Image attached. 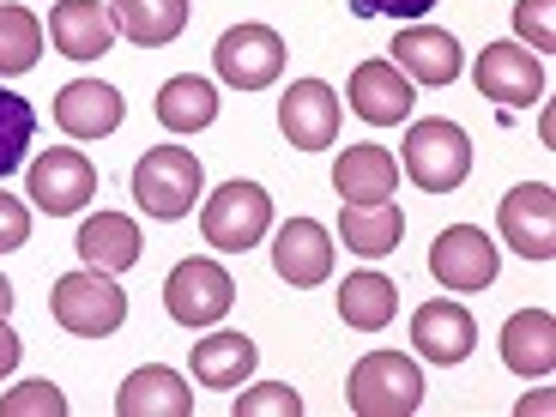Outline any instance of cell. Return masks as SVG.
I'll return each instance as SVG.
<instances>
[{"instance_id": "obj_1", "label": "cell", "mask_w": 556, "mask_h": 417, "mask_svg": "<svg viewBox=\"0 0 556 417\" xmlns=\"http://www.w3.org/2000/svg\"><path fill=\"white\" fill-rule=\"evenodd\" d=\"M200 188H206V169H200V157L188 146H152L134 164V200L146 218H164V224L188 218Z\"/></svg>"}, {"instance_id": "obj_2", "label": "cell", "mask_w": 556, "mask_h": 417, "mask_svg": "<svg viewBox=\"0 0 556 417\" xmlns=\"http://www.w3.org/2000/svg\"><path fill=\"white\" fill-rule=\"evenodd\" d=\"M49 308H55V327H67L73 339H110V333H122V320H127V291L115 285V273L85 266V273L55 278Z\"/></svg>"}, {"instance_id": "obj_3", "label": "cell", "mask_w": 556, "mask_h": 417, "mask_svg": "<svg viewBox=\"0 0 556 417\" xmlns=\"http://www.w3.org/2000/svg\"><path fill=\"white\" fill-rule=\"evenodd\" d=\"M345 400L357 417H412L424 405V369L405 351H369L351 369Z\"/></svg>"}, {"instance_id": "obj_4", "label": "cell", "mask_w": 556, "mask_h": 417, "mask_svg": "<svg viewBox=\"0 0 556 417\" xmlns=\"http://www.w3.org/2000/svg\"><path fill=\"white\" fill-rule=\"evenodd\" d=\"M405 176L424 194H454L459 181L472 176V146L459 122H412L405 134Z\"/></svg>"}, {"instance_id": "obj_5", "label": "cell", "mask_w": 556, "mask_h": 417, "mask_svg": "<svg viewBox=\"0 0 556 417\" xmlns=\"http://www.w3.org/2000/svg\"><path fill=\"white\" fill-rule=\"evenodd\" d=\"M200 230H206V242L218 254H249L273 230V194L261 181H224L206 200V212H200Z\"/></svg>"}, {"instance_id": "obj_6", "label": "cell", "mask_w": 556, "mask_h": 417, "mask_svg": "<svg viewBox=\"0 0 556 417\" xmlns=\"http://www.w3.org/2000/svg\"><path fill=\"white\" fill-rule=\"evenodd\" d=\"M230 303H237V278L224 273L218 261L194 254V261H176V273L164 278V308L181 327H218L230 315Z\"/></svg>"}, {"instance_id": "obj_7", "label": "cell", "mask_w": 556, "mask_h": 417, "mask_svg": "<svg viewBox=\"0 0 556 417\" xmlns=\"http://www.w3.org/2000/svg\"><path fill=\"white\" fill-rule=\"evenodd\" d=\"M472 79H478V98L502 103V110H532L544 98V61L527 42H484Z\"/></svg>"}, {"instance_id": "obj_8", "label": "cell", "mask_w": 556, "mask_h": 417, "mask_svg": "<svg viewBox=\"0 0 556 417\" xmlns=\"http://www.w3.org/2000/svg\"><path fill=\"white\" fill-rule=\"evenodd\" d=\"M218 61V79L237 85V91H266V85L285 73V37L273 25H230L212 49Z\"/></svg>"}, {"instance_id": "obj_9", "label": "cell", "mask_w": 556, "mask_h": 417, "mask_svg": "<svg viewBox=\"0 0 556 417\" xmlns=\"http://www.w3.org/2000/svg\"><path fill=\"white\" fill-rule=\"evenodd\" d=\"M25 188L49 218H73V212H85V200L98 194V169H91L85 152H73V146H49V152L30 164Z\"/></svg>"}, {"instance_id": "obj_10", "label": "cell", "mask_w": 556, "mask_h": 417, "mask_svg": "<svg viewBox=\"0 0 556 417\" xmlns=\"http://www.w3.org/2000/svg\"><path fill=\"white\" fill-rule=\"evenodd\" d=\"M430 273L442 291H490L496 285V242L478 224H447L430 249Z\"/></svg>"}, {"instance_id": "obj_11", "label": "cell", "mask_w": 556, "mask_h": 417, "mask_svg": "<svg viewBox=\"0 0 556 417\" xmlns=\"http://www.w3.org/2000/svg\"><path fill=\"white\" fill-rule=\"evenodd\" d=\"M496 230L502 242L527 261H551L556 254V194L544 181H520L515 194H502V212H496Z\"/></svg>"}, {"instance_id": "obj_12", "label": "cell", "mask_w": 556, "mask_h": 417, "mask_svg": "<svg viewBox=\"0 0 556 417\" xmlns=\"http://www.w3.org/2000/svg\"><path fill=\"white\" fill-rule=\"evenodd\" d=\"M278 127L296 152H320L339 139V91L327 79H296L285 98H278Z\"/></svg>"}, {"instance_id": "obj_13", "label": "cell", "mask_w": 556, "mask_h": 417, "mask_svg": "<svg viewBox=\"0 0 556 417\" xmlns=\"http://www.w3.org/2000/svg\"><path fill=\"white\" fill-rule=\"evenodd\" d=\"M127 122V103L115 85L103 79H73L55 91V127L67 139H110Z\"/></svg>"}, {"instance_id": "obj_14", "label": "cell", "mask_w": 556, "mask_h": 417, "mask_svg": "<svg viewBox=\"0 0 556 417\" xmlns=\"http://www.w3.org/2000/svg\"><path fill=\"white\" fill-rule=\"evenodd\" d=\"M412 339H417V357H430L435 369H454V363L472 357L478 327H472V315H466L459 303L435 296V303H424V308L412 315Z\"/></svg>"}, {"instance_id": "obj_15", "label": "cell", "mask_w": 556, "mask_h": 417, "mask_svg": "<svg viewBox=\"0 0 556 417\" xmlns=\"http://www.w3.org/2000/svg\"><path fill=\"white\" fill-rule=\"evenodd\" d=\"M273 273L285 278V285H327V273H333V237H327L315 218L278 224V237H273Z\"/></svg>"}, {"instance_id": "obj_16", "label": "cell", "mask_w": 556, "mask_h": 417, "mask_svg": "<svg viewBox=\"0 0 556 417\" xmlns=\"http://www.w3.org/2000/svg\"><path fill=\"white\" fill-rule=\"evenodd\" d=\"M400 188V157L388 146H345L333 169V194H345V206H381Z\"/></svg>"}, {"instance_id": "obj_17", "label": "cell", "mask_w": 556, "mask_h": 417, "mask_svg": "<svg viewBox=\"0 0 556 417\" xmlns=\"http://www.w3.org/2000/svg\"><path fill=\"white\" fill-rule=\"evenodd\" d=\"M351 110L363 115L369 127H393V122H405L412 115V79H405L393 61H363L357 73H351Z\"/></svg>"}, {"instance_id": "obj_18", "label": "cell", "mask_w": 556, "mask_h": 417, "mask_svg": "<svg viewBox=\"0 0 556 417\" xmlns=\"http://www.w3.org/2000/svg\"><path fill=\"white\" fill-rule=\"evenodd\" d=\"M393 67H400L405 79H417V85H454L466 61H459V42L447 37V30L405 25L400 37H393Z\"/></svg>"}, {"instance_id": "obj_19", "label": "cell", "mask_w": 556, "mask_h": 417, "mask_svg": "<svg viewBox=\"0 0 556 417\" xmlns=\"http://www.w3.org/2000/svg\"><path fill=\"white\" fill-rule=\"evenodd\" d=\"M502 363L515 369L520 381H544L556 369V320L551 308H520L502 327Z\"/></svg>"}, {"instance_id": "obj_20", "label": "cell", "mask_w": 556, "mask_h": 417, "mask_svg": "<svg viewBox=\"0 0 556 417\" xmlns=\"http://www.w3.org/2000/svg\"><path fill=\"white\" fill-rule=\"evenodd\" d=\"M49 37H55L61 55L98 61V55H110V42H115V18H110L103 0H55V13H49Z\"/></svg>"}, {"instance_id": "obj_21", "label": "cell", "mask_w": 556, "mask_h": 417, "mask_svg": "<svg viewBox=\"0 0 556 417\" xmlns=\"http://www.w3.org/2000/svg\"><path fill=\"white\" fill-rule=\"evenodd\" d=\"M115 412L122 417H188L194 412V388H188L176 369H164V363H146V369H134V376L122 381Z\"/></svg>"}, {"instance_id": "obj_22", "label": "cell", "mask_w": 556, "mask_h": 417, "mask_svg": "<svg viewBox=\"0 0 556 417\" xmlns=\"http://www.w3.org/2000/svg\"><path fill=\"white\" fill-rule=\"evenodd\" d=\"M139 224L127 218V212H98V218L79 224V237H73V249H79L85 266H98V273H127V266H139Z\"/></svg>"}, {"instance_id": "obj_23", "label": "cell", "mask_w": 556, "mask_h": 417, "mask_svg": "<svg viewBox=\"0 0 556 417\" xmlns=\"http://www.w3.org/2000/svg\"><path fill=\"white\" fill-rule=\"evenodd\" d=\"M393 308H400V285H393L388 273H351L339 278V320L345 327H357V333H381L393 320Z\"/></svg>"}, {"instance_id": "obj_24", "label": "cell", "mask_w": 556, "mask_h": 417, "mask_svg": "<svg viewBox=\"0 0 556 417\" xmlns=\"http://www.w3.org/2000/svg\"><path fill=\"white\" fill-rule=\"evenodd\" d=\"M110 18L127 42L139 49H164L188 30V0H110Z\"/></svg>"}, {"instance_id": "obj_25", "label": "cell", "mask_w": 556, "mask_h": 417, "mask_svg": "<svg viewBox=\"0 0 556 417\" xmlns=\"http://www.w3.org/2000/svg\"><path fill=\"white\" fill-rule=\"evenodd\" d=\"M254 357H261V351H254L249 333H206V339H194V381L230 393V388L249 381Z\"/></svg>"}, {"instance_id": "obj_26", "label": "cell", "mask_w": 556, "mask_h": 417, "mask_svg": "<svg viewBox=\"0 0 556 417\" xmlns=\"http://www.w3.org/2000/svg\"><path fill=\"white\" fill-rule=\"evenodd\" d=\"M157 122L169 134H200V127H212L218 122V85L200 79V73L164 79V91H157Z\"/></svg>"}, {"instance_id": "obj_27", "label": "cell", "mask_w": 556, "mask_h": 417, "mask_svg": "<svg viewBox=\"0 0 556 417\" xmlns=\"http://www.w3.org/2000/svg\"><path fill=\"white\" fill-rule=\"evenodd\" d=\"M339 237H345L351 254H363V261H381V254L400 249L405 212L393 206V200H381V206H345V212H339Z\"/></svg>"}, {"instance_id": "obj_28", "label": "cell", "mask_w": 556, "mask_h": 417, "mask_svg": "<svg viewBox=\"0 0 556 417\" xmlns=\"http://www.w3.org/2000/svg\"><path fill=\"white\" fill-rule=\"evenodd\" d=\"M42 61V25L25 7H0V79L30 73Z\"/></svg>"}, {"instance_id": "obj_29", "label": "cell", "mask_w": 556, "mask_h": 417, "mask_svg": "<svg viewBox=\"0 0 556 417\" xmlns=\"http://www.w3.org/2000/svg\"><path fill=\"white\" fill-rule=\"evenodd\" d=\"M30 134H37V110H30L18 91H7V85H0V181L25 164Z\"/></svg>"}, {"instance_id": "obj_30", "label": "cell", "mask_w": 556, "mask_h": 417, "mask_svg": "<svg viewBox=\"0 0 556 417\" xmlns=\"http://www.w3.org/2000/svg\"><path fill=\"white\" fill-rule=\"evenodd\" d=\"M0 417H67V393L55 381H18L13 393H0Z\"/></svg>"}, {"instance_id": "obj_31", "label": "cell", "mask_w": 556, "mask_h": 417, "mask_svg": "<svg viewBox=\"0 0 556 417\" xmlns=\"http://www.w3.org/2000/svg\"><path fill=\"white\" fill-rule=\"evenodd\" d=\"M230 412H237V417H296V412H303V393H296L291 381H261V388L237 393Z\"/></svg>"}, {"instance_id": "obj_32", "label": "cell", "mask_w": 556, "mask_h": 417, "mask_svg": "<svg viewBox=\"0 0 556 417\" xmlns=\"http://www.w3.org/2000/svg\"><path fill=\"white\" fill-rule=\"evenodd\" d=\"M515 30L532 42V49H556V0H520Z\"/></svg>"}, {"instance_id": "obj_33", "label": "cell", "mask_w": 556, "mask_h": 417, "mask_svg": "<svg viewBox=\"0 0 556 417\" xmlns=\"http://www.w3.org/2000/svg\"><path fill=\"white\" fill-rule=\"evenodd\" d=\"M30 242V206L18 194H0V254H13Z\"/></svg>"}, {"instance_id": "obj_34", "label": "cell", "mask_w": 556, "mask_h": 417, "mask_svg": "<svg viewBox=\"0 0 556 417\" xmlns=\"http://www.w3.org/2000/svg\"><path fill=\"white\" fill-rule=\"evenodd\" d=\"M430 7L435 0H351V13L357 18H381V13L388 18H424Z\"/></svg>"}, {"instance_id": "obj_35", "label": "cell", "mask_w": 556, "mask_h": 417, "mask_svg": "<svg viewBox=\"0 0 556 417\" xmlns=\"http://www.w3.org/2000/svg\"><path fill=\"white\" fill-rule=\"evenodd\" d=\"M18 369V333L7 327V315H0V376H13Z\"/></svg>"}, {"instance_id": "obj_36", "label": "cell", "mask_w": 556, "mask_h": 417, "mask_svg": "<svg viewBox=\"0 0 556 417\" xmlns=\"http://www.w3.org/2000/svg\"><path fill=\"white\" fill-rule=\"evenodd\" d=\"M7 308H13V285H7V278H0V315H7Z\"/></svg>"}]
</instances>
